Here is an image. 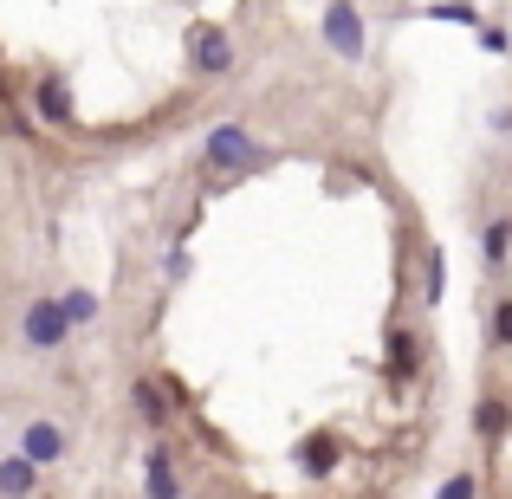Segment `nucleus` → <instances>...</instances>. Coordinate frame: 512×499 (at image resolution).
I'll list each match as a JSON object with an SVG mask.
<instances>
[{
	"mask_svg": "<svg viewBox=\"0 0 512 499\" xmlns=\"http://www.w3.org/2000/svg\"><path fill=\"white\" fill-rule=\"evenodd\" d=\"M201 163H208L214 175H247V169L266 163V150H260V143H253L240 124H214L208 137H201Z\"/></svg>",
	"mask_w": 512,
	"mask_h": 499,
	"instance_id": "nucleus-1",
	"label": "nucleus"
},
{
	"mask_svg": "<svg viewBox=\"0 0 512 499\" xmlns=\"http://www.w3.org/2000/svg\"><path fill=\"white\" fill-rule=\"evenodd\" d=\"M20 337L33 350H59L65 337H72V325H65V305L59 299H33V305H26V318H20Z\"/></svg>",
	"mask_w": 512,
	"mask_h": 499,
	"instance_id": "nucleus-2",
	"label": "nucleus"
},
{
	"mask_svg": "<svg viewBox=\"0 0 512 499\" xmlns=\"http://www.w3.org/2000/svg\"><path fill=\"white\" fill-rule=\"evenodd\" d=\"M188 65H195L201 78L234 72V39H227L221 26H195V33H188Z\"/></svg>",
	"mask_w": 512,
	"mask_h": 499,
	"instance_id": "nucleus-3",
	"label": "nucleus"
},
{
	"mask_svg": "<svg viewBox=\"0 0 512 499\" xmlns=\"http://www.w3.org/2000/svg\"><path fill=\"white\" fill-rule=\"evenodd\" d=\"M325 46L338 52V59H363V13L350 7V0H331L325 7Z\"/></svg>",
	"mask_w": 512,
	"mask_h": 499,
	"instance_id": "nucleus-4",
	"label": "nucleus"
},
{
	"mask_svg": "<svg viewBox=\"0 0 512 499\" xmlns=\"http://www.w3.org/2000/svg\"><path fill=\"white\" fill-rule=\"evenodd\" d=\"M33 104H39V124H52V130H72V91H65V72H39V85H33Z\"/></svg>",
	"mask_w": 512,
	"mask_h": 499,
	"instance_id": "nucleus-5",
	"label": "nucleus"
},
{
	"mask_svg": "<svg viewBox=\"0 0 512 499\" xmlns=\"http://www.w3.org/2000/svg\"><path fill=\"white\" fill-rule=\"evenodd\" d=\"M20 454H26L33 467L65 461V428H59V422H26V428H20Z\"/></svg>",
	"mask_w": 512,
	"mask_h": 499,
	"instance_id": "nucleus-6",
	"label": "nucleus"
},
{
	"mask_svg": "<svg viewBox=\"0 0 512 499\" xmlns=\"http://www.w3.org/2000/svg\"><path fill=\"white\" fill-rule=\"evenodd\" d=\"M143 493H150V499H182V480H175V461H169V441H150V454H143Z\"/></svg>",
	"mask_w": 512,
	"mask_h": 499,
	"instance_id": "nucleus-7",
	"label": "nucleus"
},
{
	"mask_svg": "<svg viewBox=\"0 0 512 499\" xmlns=\"http://www.w3.org/2000/svg\"><path fill=\"white\" fill-rule=\"evenodd\" d=\"M130 402H137L143 428H169V389H163V376H137V383H130Z\"/></svg>",
	"mask_w": 512,
	"mask_h": 499,
	"instance_id": "nucleus-8",
	"label": "nucleus"
},
{
	"mask_svg": "<svg viewBox=\"0 0 512 499\" xmlns=\"http://www.w3.org/2000/svg\"><path fill=\"white\" fill-rule=\"evenodd\" d=\"M39 487V467L26 461V454H7V461H0V499H26Z\"/></svg>",
	"mask_w": 512,
	"mask_h": 499,
	"instance_id": "nucleus-9",
	"label": "nucleus"
},
{
	"mask_svg": "<svg viewBox=\"0 0 512 499\" xmlns=\"http://www.w3.org/2000/svg\"><path fill=\"white\" fill-rule=\"evenodd\" d=\"M506 428H512V409H506L500 396H487V402H480V409H474V435L500 448V441H506Z\"/></svg>",
	"mask_w": 512,
	"mask_h": 499,
	"instance_id": "nucleus-10",
	"label": "nucleus"
},
{
	"mask_svg": "<svg viewBox=\"0 0 512 499\" xmlns=\"http://www.w3.org/2000/svg\"><path fill=\"white\" fill-rule=\"evenodd\" d=\"M299 467H305L312 480H325L331 467H338V441H331V435H312V441H299Z\"/></svg>",
	"mask_w": 512,
	"mask_h": 499,
	"instance_id": "nucleus-11",
	"label": "nucleus"
},
{
	"mask_svg": "<svg viewBox=\"0 0 512 499\" xmlns=\"http://www.w3.org/2000/svg\"><path fill=\"white\" fill-rule=\"evenodd\" d=\"M59 305H65V325H72V331H78V325H91V318H98V292H85V286H72V292H65Z\"/></svg>",
	"mask_w": 512,
	"mask_h": 499,
	"instance_id": "nucleus-12",
	"label": "nucleus"
},
{
	"mask_svg": "<svg viewBox=\"0 0 512 499\" xmlns=\"http://www.w3.org/2000/svg\"><path fill=\"white\" fill-rule=\"evenodd\" d=\"M506 253H512V221L500 214V221H487V266H493V273L506 266Z\"/></svg>",
	"mask_w": 512,
	"mask_h": 499,
	"instance_id": "nucleus-13",
	"label": "nucleus"
},
{
	"mask_svg": "<svg viewBox=\"0 0 512 499\" xmlns=\"http://www.w3.org/2000/svg\"><path fill=\"white\" fill-rule=\"evenodd\" d=\"M389 363L402 376H415V331H389Z\"/></svg>",
	"mask_w": 512,
	"mask_h": 499,
	"instance_id": "nucleus-14",
	"label": "nucleus"
},
{
	"mask_svg": "<svg viewBox=\"0 0 512 499\" xmlns=\"http://www.w3.org/2000/svg\"><path fill=\"white\" fill-rule=\"evenodd\" d=\"M435 499H480V480H474V474H448V480L435 487Z\"/></svg>",
	"mask_w": 512,
	"mask_h": 499,
	"instance_id": "nucleus-15",
	"label": "nucleus"
},
{
	"mask_svg": "<svg viewBox=\"0 0 512 499\" xmlns=\"http://www.w3.org/2000/svg\"><path fill=\"white\" fill-rule=\"evenodd\" d=\"M441 279H448V260H441V247H428V286H422L428 305H441Z\"/></svg>",
	"mask_w": 512,
	"mask_h": 499,
	"instance_id": "nucleus-16",
	"label": "nucleus"
},
{
	"mask_svg": "<svg viewBox=\"0 0 512 499\" xmlns=\"http://www.w3.org/2000/svg\"><path fill=\"white\" fill-rule=\"evenodd\" d=\"M428 20H454V26H474V7H467V0H441V7H428Z\"/></svg>",
	"mask_w": 512,
	"mask_h": 499,
	"instance_id": "nucleus-17",
	"label": "nucleus"
},
{
	"mask_svg": "<svg viewBox=\"0 0 512 499\" xmlns=\"http://www.w3.org/2000/svg\"><path fill=\"white\" fill-rule=\"evenodd\" d=\"M493 344H512V299L493 305Z\"/></svg>",
	"mask_w": 512,
	"mask_h": 499,
	"instance_id": "nucleus-18",
	"label": "nucleus"
}]
</instances>
